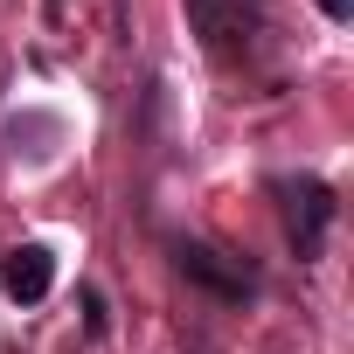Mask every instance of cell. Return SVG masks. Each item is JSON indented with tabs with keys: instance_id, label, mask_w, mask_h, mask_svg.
<instances>
[{
	"instance_id": "1",
	"label": "cell",
	"mask_w": 354,
	"mask_h": 354,
	"mask_svg": "<svg viewBox=\"0 0 354 354\" xmlns=\"http://www.w3.org/2000/svg\"><path fill=\"white\" fill-rule=\"evenodd\" d=\"M271 195H278V216H285V243H292V257H299V264H319L326 230H333V216H340L333 188L319 181V174H278Z\"/></svg>"
},
{
	"instance_id": "6",
	"label": "cell",
	"mask_w": 354,
	"mask_h": 354,
	"mask_svg": "<svg viewBox=\"0 0 354 354\" xmlns=\"http://www.w3.org/2000/svg\"><path fill=\"white\" fill-rule=\"evenodd\" d=\"M319 15L326 21H354V0H319Z\"/></svg>"
},
{
	"instance_id": "4",
	"label": "cell",
	"mask_w": 354,
	"mask_h": 354,
	"mask_svg": "<svg viewBox=\"0 0 354 354\" xmlns=\"http://www.w3.org/2000/svg\"><path fill=\"white\" fill-rule=\"evenodd\" d=\"M0 292H8L15 306H42L56 292V250L49 243H15L8 257H0Z\"/></svg>"
},
{
	"instance_id": "3",
	"label": "cell",
	"mask_w": 354,
	"mask_h": 354,
	"mask_svg": "<svg viewBox=\"0 0 354 354\" xmlns=\"http://www.w3.org/2000/svg\"><path fill=\"white\" fill-rule=\"evenodd\" d=\"M167 257H174V271H181L188 285H202V292L223 299V306H243V299L257 292V271H250L243 257L202 243V236H167Z\"/></svg>"
},
{
	"instance_id": "2",
	"label": "cell",
	"mask_w": 354,
	"mask_h": 354,
	"mask_svg": "<svg viewBox=\"0 0 354 354\" xmlns=\"http://www.w3.org/2000/svg\"><path fill=\"white\" fill-rule=\"evenodd\" d=\"M188 28L216 63H250L264 42V0H188Z\"/></svg>"
},
{
	"instance_id": "5",
	"label": "cell",
	"mask_w": 354,
	"mask_h": 354,
	"mask_svg": "<svg viewBox=\"0 0 354 354\" xmlns=\"http://www.w3.org/2000/svg\"><path fill=\"white\" fill-rule=\"evenodd\" d=\"M84 333H91V340L104 333V299H97V292H84Z\"/></svg>"
}]
</instances>
